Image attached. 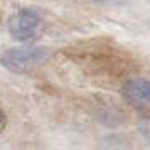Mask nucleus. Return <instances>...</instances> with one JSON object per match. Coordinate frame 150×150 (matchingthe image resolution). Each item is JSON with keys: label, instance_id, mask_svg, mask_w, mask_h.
<instances>
[{"label": "nucleus", "instance_id": "1", "mask_svg": "<svg viewBox=\"0 0 150 150\" xmlns=\"http://www.w3.org/2000/svg\"><path fill=\"white\" fill-rule=\"evenodd\" d=\"M49 59V51L39 46L8 49L2 54V66L14 73H29L41 68Z\"/></svg>", "mask_w": 150, "mask_h": 150}, {"label": "nucleus", "instance_id": "2", "mask_svg": "<svg viewBox=\"0 0 150 150\" xmlns=\"http://www.w3.org/2000/svg\"><path fill=\"white\" fill-rule=\"evenodd\" d=\"M41 27L42 19L39 12H35L34 8H21L8 21V30L12 37L21 42H29L35 39L37 34L41 32Z\"/></svg>", "mask_w": 150, "mask_h": 150}, {"label": "nucleus", "instance_id": "3", "mask_svg": "<svg viewBox=\"0 0 150 150\" xmlns=\"http://www.w3.org/2000/svg\"><path fill=\"white\" fill-rule=\"evenodd\" d=\"M122 98L138 111H150V81L145 78H132L122 86Z\"/></svg>", "mask_w": 150, "mask_h": 150}, {"label": "nucleus", "instance_id": "4", "mask_svg": "<svg viewBox=\"0 0 150 150\" xmlns=\"http://www.w3.org/2000/svg\"><path fill=\"white\" fill-rule=\"evenodd\" d=\"M140 130H142V133L145 138H149L150 140V120H147V122H143L142 125H140Z\"/></svg>", "mask_w": 150, "mask_h": 150}]
</instances>
